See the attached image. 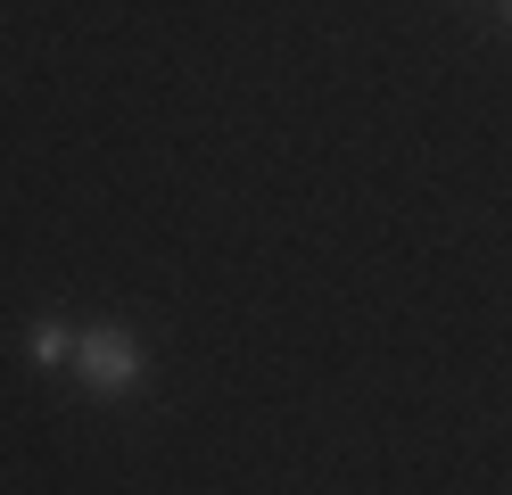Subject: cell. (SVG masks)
Here are the masks:
<instances>
[{"instance_id":"cell-1","label":"cell","mask_w":512,"mask_h":495,"mask_svg":"<svg viewBox=\"0 0 512 495\" xmlns=\"http://www.w3.org/2000/svg\"><path fill=\"white\" fill-rule=\"evenodd\" d=\"M141 372H149V355H141V339H133L124 322H91V330H75V380L100 396V405L133 396Z\"/></svg>"},{"instance_id":"cell-2","label":"cell","mask_w":512,"mask_h":495,"mask_svg":"<svg viewBox=\"0 0 512 495\" xmlns=\"http://www.w3.org/2000/svg\"><path fill=\"white\" fill-rule=\"evenodd\" d=\"M25 355H34L42 372H58V363H75V330L58 322V314H42L34 330H25Z\"/></svg>"},{"instance_id":"cell-3","label":"cell","mask_w":512,"mask_h":495,"mask_svg":"<svg viewBox=\"0 0 512 495\" xmlns=\"http://www.w3.org/2000/svg\"><path fill=\"white\" fill-rule=\"evenodd\" d=\"M496 9H504V25H512V0H496Z\"/></svg>"}]
</instances>
